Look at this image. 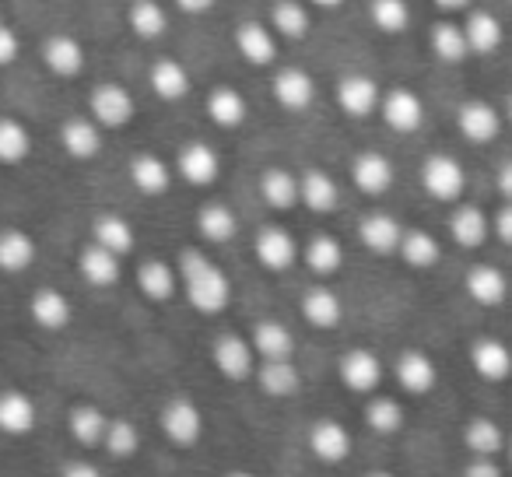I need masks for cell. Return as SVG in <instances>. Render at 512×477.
Listing matches in <instances>:
<instances>
[{
    "instance_id": "1",
    "label": "cell",
    "mask_w": 512,
    "mask_h": 477,
    "mask_svg": "<svg viewBox=\"0 0 512 477\" xmlns=\"http://www.w3.org/2000/svg\"><path fill=\"white\" fill-rule=\"evenodd\" d=\"M179 271H183L186 299H190V306L197 309V313L214 316L228 306V299H232L228 274L221 271V267H214L200 250H183Z\"/></svg>"
},
{
    "instance_id": "2",
    "label": "cell",
    "mask_w": 512,
    "mask_h": 477,
    "mask_svg": "<svg viewBox=\"0 0 512 477\" xmlns=\"http://www.w3.org/2000/svg\"><path fill=\"white\" fill-rule=\"evenodd\" d=\"M88 113L99 127L109 130H123L130 127V120L137 116V102L130 95V88H123L120 81H102V85L92 88L88 95Z\"/></svg>"
},
{
    "instance_id": "3",
    "label": "cell",
    "mask_w": 512,
    "mask_h": 477,
    "mask_svg": "<svg viewBox=\"0 0 512 477\" xmlns=\"http://www.w3.org/2000/svg\"><path fill=\"white\" fill-rule=\"evenodd\" d=\"M421 186H425L428 197L453 204L467 190V172L453 155H428L425 165H421Z\"/></svg>"
},
{
    "instance_id": "4",
    "label": "cell",
    "mask_w": 512,
    "mask_h": 477,
    "mask_svg": "<svg viewBox=\"0 0 512 477\" xmlns=\"http://www.w3.org/2000/svg\"><path fill=\"white\" fill-rule=\"evenodd\" d=\"M502 123H505V113L484 99H467L456 109V130H460V137L470 144H491L502 134Z\"/></svg>"
},
{
    "instance_id": "5",
    "label": "cell",
    "mask_w": 512,
    "mask_h": 477,
    "mask_svg": "<svg viewBox=\"0 0 512 477\" xmlns=\"http://www.w3.org/2000/svg\"><path fill=\"white\" fill-rule=\"evenodd\" d=\"M334 95L341 113L351 116V120H369L372 113H379V102H383V88L369 74H344L337 81Z\"/></svg>"
},
{
    "instance_id": "6",
    "label": "cell",
    "mask_w": 512,
    "mask_h": 477,
    "mask_svg": "<svg viewBox=\"0 0 512 477\" xmlns=\"http://www.w3.org/2000/svg\"><path fill=\"white\" fill-rule=\"evenodd\" d=\"M379 116L393 134H418L425 127V102L411 88H390L379 102Z\"/></svg>"
},
{
    "instance_id": "7",
    "label": "cell",
    "mask_w": 512,
    "mask_h": 477,
    "mask_svg": "<svg viewBox=\"0 0 512 477\" xmlns=\"http://www.w3.org/2000/svg\"><path fill=\"white\" fill-rule=\"evenodd\" d=\"M271 95L285 113H306L316 102V78L302 67H281L271 78Z\"/></svg>"
},
{
    "instance_id": "8",
    "label": "cell",
    "mask_w": 512,
    "mask_h": 477,
    "mask_svg": "<svg viewBox=\"0 0 512 477\" xmlns=\"http://www.w3.org/2000/svg\"><path fill=\"white\" fill-rule=\"evenodd\" d=\"M235 50L246 64L271 67L278 60V32L264 22H239L235 25Z\"/></svg>"
},
{
    "instance_id": "9",
    "label": "cell",
    "mask_w": 512,
    "mask_h": 477,
    "mask_svg": "<svg viewBox=\"0 0 512 477\" xmlns=\"http://www.w3.org/2000/svg\"><path fill=\"white\" fill-rule=\"evenodd\" d=\"M43 64L53 78L71 81V78H81V71H85V64H88V53L78 39L60 32V36H50L43 43Z\"/></svg>"
},
{
    "instance_id": "10",
    "label": "cell",
    "mask_w": 512,
    "mask_h": 477,
    "mask_svg": "<svg viewBox=\"0 0 512 477\" xmlns=\"http://www.w3.org/2000/svg\"><path fill=\"white\" fill-rule=\"evenodd\" d=\"M393 179H397V169H393V162L383 151H362V155H355V162H351V183H355L365 197H383L393 186Z\"/></svg>"
},
{
    "instance_id": "11",
    "label": "cell",
    "mask_w": 512,
    "mask_h": 477,
    "mask_svg": "<svg viewBox=\"0 0 512 477\" xmlns=\"http://www.w3.org/2000/svg\"><path fill=\"white\" fill-rule=\"evenodd\" d=\"M176 172L186 179L190 186H211L221 176V155L204 141H190L183 144L176 158Z\"/></svg>"
},
{
    "instance_id": "12",
    "label": "cell",
    "mask_w": 512,
    "mask_h": 477,
    "mask_svg": "<svg viewBox=\"0 0 512 477\" xmlns=\"http://www.w3.org/2000/svg\"><path fill=\"white\" fill-rule=\"evenodd\" d=\"M256 260L267 267V271H288V267L299 260V243L292 239V232L281 225H267L256 235Z\"/></svg>"
},
{
    "instance_id": "13",
    "label": "cell",
    "mask_w": 512,
    "mask_h": 477,
    "mask_svg": "<svg viewBox=\"0 0 512 477\" xmlns=\"http://www.w3.org/2000/svg\"><path fill=\"white\" fill-rule=\"evenodd\" d=\"M358 239H362L365 250L379 253V257H390V253L400 250L404 228H400L397 218H390V214L376 211V214H365V218L358 221Z\"/></svg>"
},
{
    "instance_id": "14",
    "label": "cell",
    "mask_w": 512,
    "mask_h": 477,
    "mask_svg": "<svg viewBox=\"0 0 512 477\" xmlns=\"http://www.w3.org/2000/svg\"><path fill=\"white\" fill-rule=\"evenodd\" d=\"M204 113L214 127L221 130H239L249 116V102L242 99V92H235L232 85H218L207 92V102H204Z\"/></svg>"
},
{
    "instance_id": "15",
    "label": "cell",
    "mask_w": 512,
    "mask_h": 477,
    "mask_svg": "<svg viewBox=\"0 0 512 477\" xmlns=\"http://www.w3.org/2000/svg\"><path fill=\"white\" fill-rule=\"evenodd\" d=\"M148 85L162 102H183L186 95L193 92L190 71H186V67L179 64V60H172V57H162V60H155V64H151Z\"/></svg>"
},
{
    "instance_id": "16",
    "label": "cell",
    "mask_w": 512,
    "mask_h": 477,
    "mask_svg": "<svg viewBox=\"0 0 512 477\" xmlns=\"http://www.w3.org/2000/svg\"><path fill=\"white\" fill-rule=\"evenodd\" d=\"M162 432L169 435L176 446H193L204 432V418H200L197 404L190 400H172L162 411Z\"/></svg>"
},
{
    "instance_id": "17",
    "label": "cell",
    "mask_w": 512,
    "mask_h": 477,
    "mask_svg": "<svg viewBox=\"0 0 512 477\" xmlns=\"http://www.w3.org/2000/svg\"><path fill=\"white\" fill-rule=\"evenodd\" d=\"M60 148L78 162H92L102 151V127L95 120H85V116H74L60 127Z\"/></svg>"
},
{
    "instance_id": "18",
    "label": "cell",
    "mask_w": 512,
    "mask_h": 477,
    "mask_svg": "<svg viewBox=\"0 0 512 477\" xmlns=\"http://www.w3.org/2000/svg\"><path fill=\"white\" fill-rule=\"evenodd\" d=\"M463 32H467L470 57H491V53H498L505 43L502 22H498V15H491V11H470L467 22H463Z\"/></svg>"
},
{
    "instance_id": "19",
    "label": "cell",
    "mask_w": 512,
    "mask_h": 477,
    "mask_svg": "<svg viewBox=\"0 0 512 477\" xmlns=\"http://www.w3.org/2000/svg\"><path fill=\"white\" fill-rule=\"evenodd\" d=\"M341 379L348 390L355 393H372L379 383H383V362H379L372 351L355 348L341 358Z\"/></svg>"
},
{
    "instance_id": "20",
    "label": "cell",
    "mask_w": 512,
    "mask_h": 477,
    "mask_svg": "<svg viewBox=\"0 0 512 477\" xmlns=\"http://www.w3.org/2000/svg\"><path fill=\"white\" fill-rule=\"evenodd\" d=\"M470 365L488 383H502V379L512 376V351L502 341H495V337H481L470 348Z\"/></svg>"
},
{
    "instance_id": "21",
    "label": "cell",
    "mask_w": 512,
    "mask_h": 477,
    "mask_svg": "<svg viewBox=\"0 0 512 477\" xmlns=\"http://www.w3.org/2000/svg\"><path fill=\"white\" fill-rule=\"evenodd\" d=\"M309 449L320 456L323 463H341L351 456V432L341 421H316L313 432H309Z\"/></svg>"
},
{
    "instance_id": "22",
    "label": "cell",
    "mask_w": 512,
    "mask_h": 477,
    "mask_svg": "<svg viewBox=\"0 0 512 477\" xmlns=\"http://www.w3.org/2000/svg\"><path fill=\"white\" fill-rule=\"evenodd\" d=\"M127 25L137 39L155 43V39H162L169 32V11H165L162 0H130Z\"/></svg>"
},
{
    "instance_id": "23",
    "label": "cell",
    "mask_w": 512,
    "mask_h": 477,
    "mask_svg": "<svg viewBox=\"0 0 512 477\" xmlns=\"http://www.w3.org/2000/svg\"><path fill=\"white\" fill-rule=\"evenodd\" d=\"M341 200V190H337L334 176L323 169H306L299 176V204H306L309 211L316 214H330Z\"/></svg>"
},
{
    "instance_id": "24",
    "label": "cell",
    "mask_w": 512,
    "mask_h": 477,
    "mask_svg": "<svg viewBox=\"0 0 512 477\" xmlns=\"http://www.w3.org/2000/svg\"><path fill=\"white\" fill-rule=\"evenodd\" d=\"M267 25H271L281 39H292V43H299V39H306L309 29H313V15H309L306 0H274V4H271V22H267Z\"/></svg>"
},
{
    "instance_id": "25",
    "label": "cell",
    "mask_w": 512,
    "mask_h": 477,
    "mask_svg": "<svg viewBox=\"0 0 512 477\" xmlns=\"http://www.w3.org/2000/svg\"><path fill=\"white\" fill-rule=\"evenodd\" d=\"M428 50H432V57L442 60V64H463V60L470 57L467 32H463V25L449 22V18L435 22L432 32H428Z\"/></svg>"
},
{
    "instance_id": "26",
    "label": "cell",
    "mask_w": 512,
    "mask_h": 477,
    "mask_svg": "<svg viewBox=\"0 0 512 477\" xmlns=\"http://www.w3.org/2000/svg\"><path fill=\"white\" fill-rule=\"evenodd\" d=\"M211 355H214L218 372L228 379H249V372H253V351H249V344L235 334L218 337Z\"/></svg>"
},
{
    "instance_id": "27",
    "label": "cell",
    "mask_w": 512,
    "mask_h": 477,
    "mask_svg": "<svg viewBox=\"0 0 512 477\" xmlns=\"http://www.w3.org/2000/svg\"><path fill=\"white\" fill-rule=\"evenodd\" d=\"M467 295L474 302H481V306H502L505 295H509V281H505V274L498 271V267L491 264H477L467 271Z\"/></svg>"
},
{
    "instance_id": "28",
    "label": "cell",
    "mask_w": 512,
    "mask_h": 477,
    "mask_svg": "<svg viewBox=\"0 0 512 477\" xmlns=\"http://www.w3.org/2000/svg\"><path fill=\"white\" fill-rule=\"evenodd\" d=\"M130 183L144 193V197H158L172 186V169L158 155H134L130 158Z\"/></svg>"
},
{
    "instance_id": "29",
    "label": "cell",
    "mask_w": 512,
    "mask_h": 477,
    "mask_svg": "<svg viewBox=\"0 0 512 477\" xmlns=\"http://www.w3.org/2000/svg\"><path fill=\"white\" fill-rule=\"evenodd\" d=\"M78 271L85 274L88 285L109 288V285H116V281H120V257H116V253H109L106 246L92 243V246H85V250H81Z\"/></svg>"
},
{
    "instance_id": "30",
    "label": "cell",
    "mask_w": 512,
    "mask_h": 477,
    "mask_svg": "<svg viewBox=\"0 0 512 477\" xmlns=\"http://www.w3.org/2000/svg\"><path fill=\"white\" fill-rule=\"evenodd\" d=\"M488 228H491L488 214L474 204H460L453 211V218H449V235H453L463 250H477V246L488 239Z\"/></svg>"
},
{
    "instance_id": "31",
    "label": "cell",
    "mask_w": 512,
    "mask_h": 477,
    "mask_svg": "<svg viewBox=\"0 0 512 477\" xmlns=\"http://www.w3.org/2000/svg\"><path fill=\"white\" fill-rule=\"evenodd\" d=\"M260 197L267 200V207H274V211H292L295 204H299V176L288 169H267L264 176H260Z\"/></svg>"
},
{
    "instance_id": "32",
    "label": "cell",
    "mask_w": 512,
    "mask_h": 477,
    "mask_svg": "<svg viewBox=\"0 0 512 477\" xmlns=\"http://www.w3.org/2000/svg\"><path fill=\"white\" fill-rule=\"evenodd\" d=\"M397 379L407 393L421 397V393H428L435 386L439 372H435V365L428 355H421V351H404V355L397 358Z\"/></svg>"
},
{
    "instance_id": "33",
    "label": "cell",
    "mask_w": 512,
    "mask_h": 477,
    "mask_svg": "<svg viewBox=\"0 0 512 477\" xmlns=\"http://www.w3.org/2000/svg\"><path fill=\"white\" fill-rule=\"evenodd\" d=\"M36 428V404L25 393H0V432L25 435Z\"/></svg>"
},
{
    "instance_id": "34",
    "label": "cell",
    "mask_w": 512,
    "mask_h": 477,
    "mask_svg": "<svg viewBox=\"0 0 512 477\" xmlns=\"http://www.w3.org/2000/svg\"><path fill=\"white\" fill-rule=\"evenodd\" d=\"M32 260H36V243H32L29 232H22V228L0 232V271L18 274L32 267Z\"/></svg>"
},
{
    "instance_id": "35",
    "label": "cell",
    "mask_w": 512,
    "mask_h": 477,
    "mask_svg": "<svg viewBox=\"0 0 512 477\" xmlns=\"http://www.w3.org/2000/svg\"><path fill=\"white\" fill-rule=\"evenodd\" d=\"M29 309H32V320L46 330H64L67 323H71V302H67V295L57 292V288L36 292V299H32Z\"/></svg>"
},
{
    "instance_id": "36",
    "label": "cell",
    "mask_w": 512,
    "mask_h": 477,
    "mask_svg": "<svg viewBox=\"0 0 512 477\" xmlns=\"http://www.w3.org/2000/svg\"><path fill=\"white\" fill-rule=\"evenodd\" d=\"M197 228L207 243H228L239 232V218L228 204H204L197 214Z\"/></svg>"
},
{
    "instance_id": "37",
    "label": "cell",
    "mask_w": 512,
    "mask_h": 477,
    "mask_svg": "<svg viewBox=\"0 0 512 477\" xmlns=\"http://www.w3.org/2000/svg\"><path fill=\"white\" fill-rule=\"evenodd\" d=\"M400 257H404L407 267H418V271H425V267H435L439 264V239H435L432 232H425V228H414V232H404V239H400Z\"/></svg>"
},
{
    "instance_id": "38",
    "label": "cell",
    "mask_w": 512,
    "mask_h": 477,
    "mask_svg": "<svg viewBox=\"0 0 512 477\" xmlns=\"http://www.w3.org/2000/svg\"><path fill=\"white\" fill-rule=\"evenodd\" d=\"M95 243L106 246L116 257H127L134 250V228L120 214H102V218H95Z\"/></svg>"
},
{
    "instance_id": "39",
    "label": "cell",
    "mask_w": 512,
    "mask_h": 477,
    "mask_svg": "<svg viewBox=\"0 0 512 477\" xmlns=\"http://www.w3.org/2000/svg\"><path fill=\"white\" fill-rule=\"evenodd\" d=\"M369 22L383 36H400L411 29V4L407 0H369Z\"/></svg>"
},
{
    "instance_id": "40",
    "label": "cell",
    "mask_w": 512,
    "mask_h": 477,
    "mask_svg": "<svg viewBox=\"0 0 512 477\" xmlns=\"http://www.w3.org/2000/svg\"><path fill=\"white\" fill-rule=\"evenodd\" d=\"M32 155V134L25 123L0 116V165H22Z\"/></svg>"
},
{
    "instance_id": "41",
    "label": "cell",
    "mask_w": 512,
    "mask_h": 477,
    "mask_svg": "<svg viewBox=\"0 0 512 477\" xmlns=\"http://www.w3.org/2000/svg\"><path fill=\"white\" fill-rule=\"evenodd\" d=\"M302 316L313 327H337L341 323V299L330 288H313L302 295Z\"/></svg>"
},
{
    "instance_id": "42",
    "label": "cell",
    "mask_w": 512,
    "mask_h": 477,
    "mask_svg": "<svg viewBox=\"0 0 512 477\" xmlns=\"http://www.w3.org/2000/svg\"><path fill=\"white\" fill-rule=\"evenodd\" d=\"M299 369H295L288 358H267V365L260 369V386L271 397H292L299 390Z\"/></svg>"
},
{
    "instance_id": "43",
    "label": "cell",
    "mask_w": 512,
    "mask_h": 477,
    "mask_svg": "<svg viewBox=\"0 0 512 477\" xmlns=\"http://www.w3.org/2000/svg\"><path fill=\"white\" fill-rule=\"evenodd\" d=\"M137 285H141V292L148 295V299L165 302L176 292V274H172V267L165 264V260H148V264L137 271Z\"/></svg>"
},
{
    "instance_id": "44",
    "label": "cell",
    "mask_w": 512,
    "mask_h": 477,
    "mask_svg": "<svg viewBox=\"0 0 512 477\" xmlns=\"http://www.w3.org/2000/svg\"><path fill=\"white\" fill-rule=\"evenodd\" d=\"M253 348L260 351L264 358H292L295 351V341L292 334H288V327H281V323H256L253 330Z\"/></svg>"
},
{
    "instance_id": "45",
    "label": "cell",
    "mask_w": 512,
    "mask_h": 477,
    "mask_svg": "<svg viewBox=\"0 0 512 477\" xmlns=\"http://www.w3.org/2000/svg\"><path fill=\"white\" fill-rule=\"evenodd\" d=\"M106 428H109V421L99 407L81 404L71 411V435L81 442V446H95V442H102L106 439Z\"/></svg>"
},
{
    "instance_id": "46",
    "label": "cell",
    "mask_w": 512,
    "mask_h": 477,
    "mask_svg": "<svg viewBox=\"0 0 512 477\" xmlns=\"http://www.w3.org/2000/svg\"><path fill=\"white\" fill-rule=\"evenodd\" d=\"M463 442H467V449L474 456H495L498 449L505 446V435H502V428H498L495 421L474 418L467 425V432H463Z\"/></svg>"
},
{
    "instance_id": "47",
    "label": "cell",
    "mask_w": 512,
    "mask_h": 477,
    "mask_svg": "<svg viewBox=\"0 0 512 477\" xmlns=\"http://www.w3.org/2000/svg\"><path fill=\"white\" fill-rule=\"evenodd\" d=\"M306 264L313 267L316 274H334L341 271L344 264V250L334 235H316L313 243L306 246Z\"/></svg>"
},
{
    "instance_id": "48",
    "label": "cell",
    "mask_w": 512,
    "mask_h": 477,
    "mask_svg": "<svg viewBox=\"0 0 512 477\" xmlns=\"http://www.w3.org/2000/svg\"><path fill=\"white\" fill-rule=\"evenodd\" d=\"M365 421H369V428H376V432L393 435L404 428V407L390 397H376L369 404V411H365Z\"/></svg>"
},
{
    "instance_id": "49",
    "label": "cell",
    "mask_w": 512,
    "mask_h": 477,
    "mask_svg": "<svg viewBox=\"0 0 512 477\" xmlns=\"http://www.w3.org/2000/svg\"><path fill=\"white\" fill-rule=\"evenodd\" d=\"M102 446H106L116 460H127V456H134L137 446H141V435H137V428L130 425V421H109Z\"/></svg>"
},
{
    "instance_id": "50",
    "label": "cell",
    "mask_w": 512,
    "mask_h": 477,
    "mask_svg": "<svg viewBox=\"0 0 512 477\" xmlns=\"http://www.w3.org/2000/svg\"><path fill=\"white\" fill-rule=\"evenodd\" d=\"M18 53H22V39H18V32L11 29L8 22H4V25H0V67L15 64Z\"/></svg>"
},
{
    "instance_id": "51",
    "label": "cell",
    "mask_w": 512,
    "mask_h": 477,
    "mask_svg": "<svg viewBox=\"0 0 512 477\" xmlns=\"http://www.w3.org/2000/svg\"><path fill=\"white\" fill-rule=\"evenodd\" d=\"M491 228H495V235L502 239L505 246H512V200L502 207V211L495 214V221H491Z\"/></svg>"
},
{
    "instance_id": "52",
    "label": "cell",
    "mask_w": 512,
    "mask_h": 477,
    "mask_svg": "<svg viewBox=\"0 0 512 477\" xmlns=\"http://www.w3.org/2000/svg\"><path fill=\"white\" fill-rule=\"evenodd\" d=\"M463 477H502V470H498L495 463H491V456H477L474 463H467Z\"/></svg>"
},
{
    "instance_id": "53",
    "label": "cell",
    "mask_w": 512,
    "mask_h": 477,
    "mask_svg": "<svg viewBox=\"0 0 512 477\" xmlns=\"http://www.w3.org/2000/svg\"><path fill=\"white\" fill-rule=\"evenodd\" d=\"M172 4H176L183 15H197L200 18V15H211L218 0H172Z\"/></svg>"
},
{
    "instance_id": "54",
    "label": "cell",
    "mask_w": 512,
    "mask_h": 477,
    "mask_svg": "<svg viewBox=\"0 0 512 477\" xmlns=\"http://www.w3.org/2000/svg\"><path fill=\"white\" fill-rule=\"evenodd\" d=\"M435 11H442V15H463V11H470V4L474 0H432Z\"/></svg>"
},
{
    "instance_id": "55",
    "label": "cell",
    "mask_w": 512,
    "mask_h": 477,
    "mask_svg": "<svg viewBox=\"0 0 512 477\" xmlns=\"http://www.w3.org/2000/svg\"><path fill=\"white\" fill-rule=\"evenodd\" d=\"M498 193H502L505 200H512V158L502 162V169H498Z\"/></svg>"
},
{
    "instance_id": "56",
    "label": "cell",
    "mask_w": 512,
    "mask_h": 477,
    "mask_svg": "<svg viewBox=\"0 0 512 477\" xmlns=\"http://www.w3.org/2000/svg\"><path fill=\"white\" fill-rule=\"evenodd\" d=\"M64 477H102V474H99V467H92V463H67Z\"/></svg>"
},
{
    "instance_id": "57",
    "label": "cell",
    "mask_w": 512,
    "mask_h": 477,
    "mask_svg": "<svg viewBox=\"0 0 512 477\" xmlns=\"http://www.w3.org/2000/svg\"><path fill=\"white\" fill-rule=\"evenodd\" d=\"M309 8H316V11H337V8H344V0H306Z\"/></svg>"
},
{
    "instance_id": "58",
    "label": "cell",
    "mask_w": 512,
    "mask_h": 477,
    "mask_svg": "<svg viewBox=\"0 0 512 477\" xmlns=\"http://www.w3.org/2000/svg\"><path fill=\"white\" fill-rule=\"evenodd\" d=\"M505 123L512 127V95H509V102H505Z\"/></svg>"
},
{
    "instance_id": "59",
    "label": "cell",
    "mask_w": 512,
    "mask_h": 477,
    "mask_svg": "<svg viewBox=\"0 0 512 477\" xmlns=\"http://www.w3.org/2000/svg\"><path fill=\"white\" fill-rule=\"evenodd\" d=\"M369 477H393V474H383V470H376V474H369Z\"/></svg>"
},
{
    "instance_id": "60",
    "label": "cell",
    "mask_w": 512,
    "mask_h": 477,
    "mask_svg": "<svg viewBox=\"0 0 512 477\" xmlns=\"http://www.w3.org/2000/svg\"><path fill=\"white\" fill-rule=\"evenodd\" d=\"M228 477H253V474H228Z\"/></svg>"
},
{
    "instance_id": "61",
    "label": "cell",
    "mask_w": 512,
    "mask_h": 477,
    "mask_svg": "<svg viewBox=\"0 0 512 477\" xmlns=\"http://www.w3.org/2000/svg\"><path fill=\"white\" fill-rule=\"evenodd\" d=\"M0 25H4V11H0Z\"/></svg>"
},
{
    "instance_id": "62",
    "label": "cell",
    "mask_w": 512,
    "mask_h": 477,
    "mask_svg": "<svg viewBox=\"0 0 512 477\" xmlns=\"http://www.w3.org/2000/svg\"><path fill=\"white\" fill-rule=\"evenodd\" d=\"M509 460H512V446H509Z\"/></svg>"
}]
</instances>
